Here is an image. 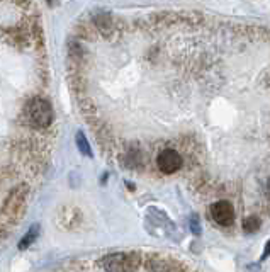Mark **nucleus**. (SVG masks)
Wrapping results in <instances>:
<instances>
[{
	"instance_id": "1",
	"label": "nucleus",
	"mask_w": 270,
	"mask_h": 272,
	"mask_svg": "<svg viewBox=\"0 0 270 272\" xmlns=\"http://www.w3.org/2000/svg\"><path fill=\"white\" fill-rule=\"evenodd\" d=\"M26 114L29 123L34 128H39V130L48 128L53 121V107L46 99L41 97H34L27 102Z\"/></svg>"
},
{
	"instance_id": "2",
	"label": "nucleus",
	"mask_w": 270,
	"mask_h": 272,
	"mask_svg": "<svg viewBox=\"0 0 270 272\" xmlns=\"http://www.w3.org/2000/svg\"><path fill=\"white\" fill-rule=\"evenodd\" d=\"M182 163H184V160H182L180 153L172 148H165L156 156V165L163 174H173L182 167Z\"/></svg>"
},
{
	"instance_id": "3",
	"label": "nucleus",
	"mask_w": 270,
	"mask_h": 272,
	"mask_svg": "<svg viewBox=\"0 0 270 272\" xmlns=\"http://www.w3.org/2000/svg\"><path fill=\"white\" fill-rule=\"evenodd\" d=\"M211 218L221 226H230L235 220V209L228 201H218L211 206Z\"/></svg>"
},
{
	"instance_id": "4",
	"label": "nucleus",
	"mask_w": 270,
	"mask_h": 272,
	"mask_svg": "<svg viewBox=\"0 0 270 272\" xmlns=\"http://www.w3.org/2000/svg\"><path fill=\"white\" fill-rule=\"evenodd\" d=\"M102 266L106 271H124L130 269L126 254H112L102 259Z\"/></svg>"
},
{
	"instance_id": "5",
	"label": "nucleus",
	"mask_w": 270,
	"mask_h": 272,
	"mask_svg": "<svg viewBox=\"0 0 270 272\" xmlns=\"http://www.w3.org/2000/svg\"><path fill=\"white\" fill-rule=\"evenodd\" d=\"M39 237V225H32L31 228L27 230L26 235L22 237V240L19 242V249L20 250H26L29 247L32 245V243L36 242V238Z\"/></svg>"
},
{
	"instance_id": "6",
	"label": "nucleus",
	"mask_w": 270,
	"mask_h": 272,
	"mask_svg": "<svg viewBox=\"0 0 270 272\" xmlns=\"http://www.w3.org/2000/svg\"><path fill=\"white\" fill-rule=\"evenodd\" d=\"M75 141H77V146L78 150H80L82 155H87V156H94L92 153V146H90L89 139H87V136L82 133V131H78L77 136H75Z\"/></svg>"
},
{
	"instance_id": "7",
	"label": "nucleus",
	"mask_w": 270,
	"mask_h": 272,
	"mask_svg": "<svg viewBox=\"0 0 270 272\" xmlns=\"http://www.w3.org/2000/svg\"><path fill=\"white\" fill-rule=\"evenodd\" d=\"M259 228H260V220L257 216H250V218H247V220L243 221V230L247 233H253V232H257Z\"/></svg>"
},
{
	"instance_id": "8",
	"label": "nucleus",
	"mask_w": 270,
	"mask_h": 272,
	"mask_svg": "<svg viewBox=\"0 0 270 272\" xmlns=\"http://www.w3.org/2000/svg\"><path fill=\"white\" fill-rule=\"evenodd\" d=\"M190 230H192L194 235H201V221H199L197 214H192V216H190Z\"/></svg>"
},
{
	"instance_id": "9",
	"label": "nucleus",
	"mask_w": 270,
	"mask_h": 272,
	"mask_svg": "<svg viewBox=\"0 0 270 272\" xmlns=\"http://www.w3.org/2000/svg\"><path fill=\"white\" fill-rule=\"evenodd\" d=\"M270 255V240L267 242V245H265V250H264V254H262V257H260V261H265Z\"/></svg>"
}]
</instances>
